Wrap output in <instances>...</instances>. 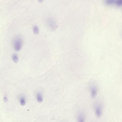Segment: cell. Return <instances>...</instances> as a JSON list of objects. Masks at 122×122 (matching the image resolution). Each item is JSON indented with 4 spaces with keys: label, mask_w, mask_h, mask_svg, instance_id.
Instances as JSON below:
<instances>
[{
    "label": "cell",
    "mask_w": 122,
    "mask_h": 122,
    "mask_svg": "<svg viewBox=\"0 0 122 122\" xmlns=\"http://www.w3.org/2000/svg\"><path fill=\"white\" fill-rule=\"evenodd\" d=\"M4 102H8V99H7V97H4Z\"/></svg>",
    "instance_id": "cell-11"
},
{
    "label": "cell",
    "mask_w": 122,
    "mask_h": 122,
    "mask_svg": "<svg viewBox=\"0 0 122 122\" xmlns=\"http://www.w3.org/2000/svg\"><path fill=\"white\" fill-rule=\"evenodd\" d=\"M44 0H38V2L40 3H43V2Z\"/></svg>",
    "instance_id": "cell-12"
},
{
    "label": "cell",
    "mask_w": 122,
    "mask_h": 122,
    "mask_svg": "<svg viewBox=\"0 0 122 122\" xmlns=\"http://www.w3.org/2000/svg\"><path fill=\"white\" fill-rule=\"evenodd\" d=\"M36 99L37 102L38 103H41L43 100V97L42 94L41 92H38L36 95Z\"/></svg>",
    "instance_id": "cell-7"
},
{
    "label": "cell",
    "mask_w": 122,
    "mask_h": 122,
    "mask_svg": "<svg viewBox=\"0 0 122 122\" xmlns=\"http://www.w3.org/2000/svg\"><path fill=\"white\" fill-rule=\"evenodd\" d=\"M12 44L14 50L16 51H19L23 47V39L20 36H17L14 39Z\"/></svg>",
    "instance_id": "cell-1"
},
{
    "label": "cell",
    "mask_w": 122,
    "mask_h": 122,
    "mask_svg": "<svg viewBox=\"0 0 122 122\" xmlns=\"http://www.w3.org/2000/svg\"><path fill=\"white\" fill-rule=\"evenodd\" d=\"M19 102L20 104L22 106H24L26 104V99L25 97L21 96L19 98Z\"/></svg>",
    "instance_id": "cell-8"
},
{
    "label": "cell",
    "mask_w": 122,
    "mask_h": 122,
    "mask_svg": "<svg viewBox=\"0 0 122 122\" xmlns=\"http://www.w3.org/2000/svg\"><path fill=\"white\" fill-rule=\"evenodd\" d=\"M77 122H85V117L83 112H80L78 115Z\"/></svg>",
    "instance_id": "cell-6"
},
{
    "label": "cell",
    "mask_w": 122,
    "mask_h": 122,
    "mask_svg": "<svg viewBox=\"0 0 122 122\" xmlns=\"http://www.w3.org/2000/svg\"><path fill=\"white\" fill-rule=\"evenodd\" d=\"M33 31L35 35H38L39 33V29L38 26L35 25L33 27Z\"/></svg>",
    "instance_id": "cell-9"
},
{
    "label": "cell",
    "mask_w": 122,
    "mask_h": 122,
    "mask_svg": "<svg viewBox=\"0 0 122 122\" xmlns=\"http://www.w3.org/2000/svg\"><path fill=\"white\" fill-rule=\"evenodd\" d=\"M46 23L48 27L51 30H54L56 28V24L53 19H48L47 20Z\"/></svg>",
    "instance_id": "cell-3"
},
{
    "label": "cell",
    "mask_w": 122,
    "mask_h": 122,
    "mask_svg": "<svg viewBox=\"0 0 122 122\" xmlns=\"http://www.w3.org/2000/svg\"><path fill=\"white\" fill-rule=\"evenodd\" d=\"M96 116L98 118L101 117L102 114V108L101 105L100 104L96 105L95 109Z\"/></svg>",
    "instance_id": "cell-4"
},
{
    "label": "cell",
    "mask_w": 122,
    "mask_h": 122,
    "mask_svg": "<svg viewBox=\"0 0 122 122\" xmlns=\"http://www.w3.org/2000/svg\"><path fill=\"white\" fill-rule=\"evenodd\" d=\"M104 3L107 5L120 7L122 6V0H104Z\"/></svg>",
    "instance_id": "cell-2"
},
{
    "label": "cell",
    "mask_w": 122,
    "mask_h": 122,
    "mask_svg": "<svg viewBox=\"0 0 122 122\" xmlns=\"http://www.w3.org/2000/svg\"><path fill=\"white\" fill-rule=\"evenodd\" d=\"M12 60L15 63H17L19 61V57L18 55L16 54H13L12 56Z\"/></svg>",
    "instance_id": "cell-10"
},
{
    "label": "cell",
    "mask_w": 122,
    "mask_h": 122,
    "mask_svg": "<svg viewBox=\"0 0 122 122\" xmlns=\"http://www.w3.org/2000/svg\"><path fill=\"white\" fill-rule=\"evenodd\" d=\"M90 89L91 97L93 99H94L97 95V87L95 85H92L90 86Z\"/></svg>",
    "instance_id": "cell-5"
}]
</instances>
